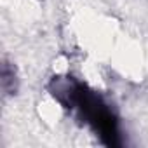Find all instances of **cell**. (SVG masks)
I'll use <instances>...</instances> for the list:
<instances>
[{
    "instance_id": "obj_1",
    "label": "cell",
    "mask_w": 148,
    "mask_h": 148,
    "mask_svg": "<svg viewBox=\"0 0 148 148\" xmlns=\"http://www.w3.org/2000/svg\"><path fill=\"white\" fill-rule=\"evenodd\" d=\"M51 98L86 125L101 145L124 146V129L115 105L87 82L73 75H54L45 86Z\"/></svg>"
},
{
    "instance_id": "obj_2",
    "label": "cell",
    "mask_w": 148,
    "mask_h": 148,
    "mask_svg": "<svg viewBox=\"0 0 148 148\" xmlns=\"http://www.w3.org/2000/svg\"><path fill=\"white\" fill-rule=\"evenodd\" d=\"M0 87L5 98H12L19 91V73L18 68L12 61L7 58L2 59V66H0Z\"/></svg>"
}]
</instances>
